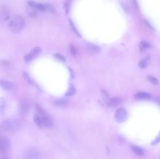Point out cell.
<instances>
[{"mask_svg": "<svg viewBox=\"0 0 160 159\" xmlns=\"http://www.w3.org/2000/svg\"><path fill=\"white\" fill-rule=\"evenodd\" d=\"M25 26V20L23 17L18 16L11 21L9 24V27L13 33H17L21 31Z\"/></svg>", "mask_w": 160, "mask_h": 159, "instance_id": "6da1fadb", "label": "cell"}, {"mask_svg": "<svg viewBox=\"0 0 160 159\" xmlns=\"http://www.w3.org/2000/svg\"><path fill=\"white\" fill-rule=\"evenodd\" d=\"M20 122L17 120H9L4 121L1 124L3 130L8 132H14L18 131L21 128Z\"/></svg>", "mask_w": 160, "mask_h": 159, "instance_id": "7a4b0ae2", "label": "cell"}, {"mask_svg": "<svg viewBox=\"0 0 160 159\" xmlns=\"http://www.w3.org/2000/svg\"><path fill=\"white\" fill-rule=\"evenodd\" d=\"M115 119L118 123H122L126 120L127 118V112L124 108L118 109L115 113Z\"/></svg>", "mask_w": 160, "mask_h": 159, "instance_id": "3957f363", "label": "cell"}, {"mask_svg": "<svg viewBox=\"0 0 160 159\" xmlns=\"http://www.w3.org/2000/svg\"><path fill=\"white\" fill-rule=\"evenodd\" d=\"M39 156V153L35 147H29L25 150L24 153L25 159H38Z\"/></svg>", "mask_w": 160, "mask_h": 159, "instance_id": "277c9868", "label": "cell"}, {"mask_svg": "<svg viewBox=\"0 0 160 159\" xmlns=\"http://www.w3.org/2000/svg\"><path fill=\"white\" fill-rule=\"evenodd\" d=\"M41 49L40 47H36L34 48L28 54L25 56V61L26 62H28L33 60L41 53Z\"/></svg>", "mask_w": 160, "mask_h": 159, "instance_id": "5b68a950", "label": "cell"}, {"mask_svg": "<svg viewBox=\"0 0 160 159\" xmlns=\"http://www.w3.org/2000/svg\"><path fill=\"white\" fill-rule=\"evenodd\" d=\"M10 147L9 139L4 137H0V152L3 153L8 151Z\"/></svg>", "mask_w": 160, "mask_h": 159, "instance_id": "8992f818", "label": "cell"}, {"mask_svg": "<svg viewBox=\"0 0 160 159\" xmlns=\"http://www.w3.org/2000/svg\"><path fill=\"white\" fill-rule=\"evenodd\" d=\"M28 3L30 7L36 10L40 11H46V4H43L33 1H28Z\"/></svg>", "mask_w": 160, "mask_h": 159, "instance_id": "52a82bcc", "label": "cell"}, {"mask_svg": "<svg viewBox=\"0 0 160 159\" xmlns=\"http://www.w3.org/2000/svg\"><path fill=\"white\" fill-rule=\"evenodd\" d=\"M123 102L122 99L119 97H114L108 101V105L110 107H116L121 105Z\"/></svg>", "mask_w": 160, "mask_h": 159, "instance_id": "ba28073f", "label": "cell"}, {"mask_svg": "<svg viewBox=\"0 0 160 159\" xmlns=\"http://www.w3.org/2000/svg\"><path fill=\"white\" fill-rule=\"evenodd\" d=\"M42 121L43 126L47 128H52L54 126L53 122L52 119L47 115L42 117Z\"/></svg>", "mask_w": 160, "mask_h": 159, "instance_id": "9c48e42d", "label": "cell"}, {"mask_svg": "<svg viewBox=\"0 0 160 159\" xmlns=\"http://www.w3.org/2000/svg\"><path fill=\"white\" fill-rule=\"evenodd\" d=\"M0 85L6 90H11L14 87L12 83L4 80H0Z\"/></svg>", "mask_w": 160, "mask_h": 159, "instance_id": "30bf717a", "label": "cell"}, {"mask_svg": "<svg viewBox=\"0 0 160 159\" xmlns=\"http://www.w3.org/2000/svg\"><path fill=\"white\" fill-rule=\"evenodd\" d=\"M135 98L137 99H148L151 98V95L147 92H139L136 94Z\"/></svg>", "mask_w": 160, "mask_h": 159, "instance_id": "8fae6325", "label": "cell"}, {"mask_svg": "<svg viewBox=\"0 0 160 159\" xmlns=\"http://www.w3.org/2000/svg\"><path fill=\"white\" fill-rule=\"evenodd\" d=\"M151 56L150 55H147L145 58L142 59L139 63V66L141 69H144L147 67L149 62Z\"/></svg>", "mask_w": 160, "mask_h": 159, "instance_id": "7c38bea8", "label": "cell"}, {"mask_svg": "<svg viewBox=\"0 0 160 159\" xmlns=\"http://www.w3.org/2000/svg\"><path fill=\"white\" fill-rule=\"evenodd\" d=\"M131 149L132 151L137 155L141 156L144 155L145 151L143 148H141L140 147L133 146L131 147Z\"/></svg>", "mask_w": 160, "mask_h": 159, "instance_id": "4fadbf2b", "label": "cell"}, {"mask_svg": "<svg viewBox=\"0 0 160 159\" xmlns=\"http://www.w3.org/2000/svg\"><path fill=\"white\" fill-rule=\"evenodd\" d=\"M87 48L88 50L94 53H98L100 52L101 49L99 46H97L92 43H88L87 44Z\"/></svg>", "mask_w": 160, "mask_h": 159, "instance_id": "5bb4252c", "label": "cell"}, {"mask_svg": "<svg viewBox=\"0 0 160 159\" xmlns=\"http://www.w3.org/2000/svg\"><path fill=\"white\" fill-rule=\"evenodd\" d=\"M151 47V45L147 42L142 41L139 44V50L142 52L145 51Z\"/></svg>", "mask_w": 160, "mask_h": 159, "instance_id": "9a60e30c", "label": "cell"}, {"mask_svg": "<svg viewBox=\"0 0 160 159\" xmlns=\"http://www.w3.org/2000/svg\"><path fill=\"white\" fill-rule=\"evenodd\" d=\"M54 104L58 106H66L68 104V100L65 99H60L55 101Z\"/></svg>", "mask_w": 160, "mask_h": 159, "instance_id": "2e32d148", "label": "cell"}, {"mask_svg": "<svg viewBox=\"0 0 160 159\" xmlns=\"http://www.w3.org/2000/svg\"><path fill=\"white\" fill-rule=\"evenodd\" d=\"M34 121L36 124L39 127H42L43 126L42 123V119L38 114H35L34 116Z\"/></svg>", "mask_w": 160, "mask_h": 159, "instance_id": "e0dca14e", "label": "cell"}, {"mask_svg": "<svg viewBox=\"0 0 160 159\" xmlns=\"http://www.w3.org/2000/svg\"><path fill=\"white\" fill-rule=\"evenodd\" d=\"M75 93H76V89L73 85H71L66 94V96H73L75 94Z\"/></svg>", "mask_w": 160, "mask_h": 159, "instance_id": "ac0fdd59", "label": "cell"}, {"mask_svg": "<svg viewBox=\"0 0 160 159\" xmlns=\"http://www.w3.org/2000/svg\"><path fill=\"white\" fill-rule=\"evenodd\" d=\"M147 80L148 81L154 85H157L158 84V81L153 76H147Z\"/></svg>", "mask_w": 160, "mask_h": 159, "instance_id": "d6986e66", "label": "cell"}, {"mask_svg": "<svg viewBox=\"0 0 160 159\" xmlns=\"http://www.w3.org/2000/svg\"><path fill=\"white\" fill-rule=\"evenodd\" d=\"M36 108L38 113H39L40 115H41L42 117H44V116H45L47 115L45 111L42 109V107H41L40 106L37 105L36 106Z\"/></svg>", "mask_w": 160, "mask_h": 159, "instance_id": "ffe728a7", "label": "cell"}, {"mask_svg": "<svg viewBox=\"0 0 160 159\" xmlns=\"http://www.w3.org/2000/svg\"><path fill=\"white\" fill-rule=\"evenodd\" d=\"M70 3L69 1H66L65 2L64 4V10L65 11V12L67 14H68L69 10H70Z\"/></svg>", "mask_w": 160, "mask_h": 159, "instance_id": "44dd1931", "label": "cell"}, {"mask_svg": "<svg viewBox=\"0 0 160 159\" xmlns=\"http://www.w3.org/2000/svg\"><path fill=\"white\" fill-rule=\"evenodd\" d=\"M70 50L72 54L74 55H76L77 53V50L76 48V47L74 46L73 44H70Z\"/></svg>", "mask_w": 160, "mask_h": 159, "instance_id": "7402d4cb", "label": "cell"}, {"mask_svg": "<svg viewBox=\"0 0 160 159\" xmlns=\"http://www.w3.org/2000/svg\"><path fill=\"white\" fill-rule=\"evenodd\" d=\"M54 57L56 59H59V60L61 61H65V60H66L65 59V58L63 57L62 55L58 54V53L55 54L54 55Z\"/></svg>", "mask_w": 160, "mask_h": 159, "instance_id": "603a6c76", "label": "cell"}, {"mask_svg": "<svg viewBox=\"0 0 160 159\" xmlns=\"http://www.w3.org/2000/svg\"><path fill=\"white\" fill-rule=\"evenodd\" d=\"M102 96L103 97L104 99L105 100H107L109 98V95L108 94V93L106 91H105V90H103L102 91Z\"/></svg>", "mask_w": 160, "mask_h": 159, "instance_id": "cb8c5ba5", "label": "cell"}, {"mask_svg": "<svg viewBox=\"0 0 160 159\" xmlns=\"http://www.w3.org/2000/svg\"><path fill=\"white\" fill-rule=\"evenodd\" d=\"M27 105H26V103L25 102H23L21 105V111L22 113H24L27 111Z\"/></svg>", "mask_w": 160, "mask_h": 159, "instance_id": "d4e9b609", "label": "cell"}, {"mask_svg": "<svg viewBox=\"0 0 160 159\" xmlns=\"http://www.w3.org/2000/svg\"><path fill=\"white\" fill-rule=\"evenodd\" d=\"M69 21H70V25H71V26L73 30H74V32H75L76 34H77L79 36H80L79 33L78 32V31H77V30L76 29V27H75V26H74V23H73V22H72L71 20H70Z\"/></svg>", "mask_w": 160, "mask_h": 159, "instance_id": "484cf974", "label": "cell"}, {"mask_svg": "<svg viewBox=\"0 0 160 159\" xmlns=\"http://www.w3.org/2000/svg\"><path fill=\"white\" fill-rule=\"evenodd\" d=\"M122 5L123 8H124V10L126 12H129V8L128 6L126 3H123Z\"/></svg>", "mask_w": 160, "mask_h": 159, "instance_id": "4316f807", "label": "cell"}, {"mask_svg": "<svg viewBox=\"0 0 160 159\" xmlns=\"http://www.w3.org/2000/svg\"><path fill=\"white\" fill-rule=\"evenodd\" d=\"M160 142V135L159 136H158V137L152 143V145H156V144H157L158 143H159Z\"/></svg>", "mask_w": 160, "mask_h": 159, "instance_id": "83f0119b", "label": "cell"}, {"mask_svg": "<svg viewBox=\"0 0 160 159\" xmlns=\"http://www.w3.org/2000/svg\"><path fill=\"white\" fill-rule=\"evenodd\" d=\"M144 22H145V24H146V25L147 26V27L149 28V29H153V27H152V26L151 25H150V24L147 21H146V20H145V21H144Z\"/></svg>", "mask_w": 160, "mask_h": 159, "instance_id": "f1b7e54d", "label": "cell"}, {"mask_svg": "<svg viewBox=\"0 0 160 159\" xmlns=\"http://www.w3.org/2000/svg\"><path fill=\"white\" fill-rule=\"evenodd\" d=\"M156 102L160 105V97H157L156 99Z\"/></svg>", "mask_w": 160, "mask_h": 159, "instance_id": "f546056e", "label": "cell"}, {"mask_svg": "<svg viewBox=\"0 0 160 159\" xmlns=\"http://www.w3.org/2000/svg\"><path fill=\"white\" fill-rule=\"evenodd\" d=\"M1 159H7V158H4V157H3V158H1Z\"/></svg>", "mask_w": 160, "mask_h": 159, "instance_id": "4dcf8cb0", "label": "cell"}]
</instances>
